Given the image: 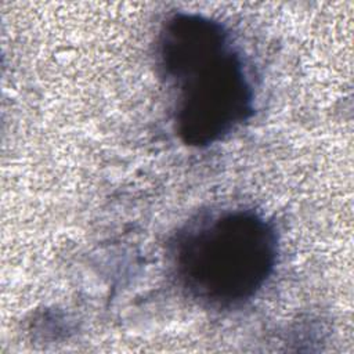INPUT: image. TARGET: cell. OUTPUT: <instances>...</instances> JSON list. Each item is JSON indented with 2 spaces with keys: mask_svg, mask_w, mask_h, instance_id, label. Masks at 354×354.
Wrapping results in <instances>:
<instances>
[{
  "mask_svg": "<svg viewBox=\"0 0 354 354\" xmlns=\"http://www.w3.org/2000/svg\"><path fill=\"white\" fill-rule=\"evenodd\" d=\"M230 47L224 26L199 14H176L163 25L158 54L165 76L176 82L188 71Z\"/></svg>",
  "mask_w": 354,
  "mask_h": 354,
  "instance_id": "cell-3",
  "label": "cell"
},
{
  "mask_svg": "<svg viewBox=\"0 0 354 354\" xmlns=\"http://www.w3.org/2000/svg\"><path fill=\"white\" fill-rule=\"evenodd\" d=\"M277 234L249 210L220 214L188 228L176 239L177 278L189 296L218 308L252 299L274 271Z\"/></svg>",
  "mask_w": 354,
  "mask_h": 354,
  "instance_id": "cell-1",
  "label": "cell"
},
{
  "mask_svg": "<svg viewBox=\"0 0 354 354\" xmlns=\"http://www.w3.org/2000/svg\"><path fill=\"white\" fill-rule=\"evenodd\" d=\"M176 83L180 84L176 129L187 145L213 144L252 115L253 91L242 59L231 46Z\"/></svg>",
  "mask_w": 354,
  "mask_h": 354,
  "instance_id": "cell-2",
  "label": "cell"
}]
</instances>
